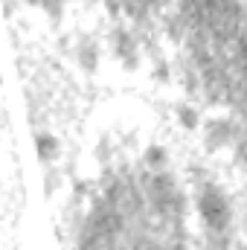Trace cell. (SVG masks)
<instances>
[{
	"mask_svg": "<svg viewBox=\"0 0 247 250\" xmlns=\"http://www.w3.org/2000/svg\"><path fill=\"white\" fill-rule=\"evenodd\" d=\"M195 204H198L204 230H209V233H224V230H230L233 209H230L227 195L215 187V184L204 181V184L198 187V192H195Z\"/></svg>",
	"mask_w": 247,
	"mask_h": 250,
	"instance_id": "1",
	"label": "cell"
},
{
	"mask_svg": "<svg viewBox=\"0 0 247 250\" xmlns=\"http://www.w3.org/2000/svg\"><path fill=\"white\" fill-rule=\"evenodd\" d=\"M111 50H114V56H117L125 67H134V64H137V53H140L137 35H134L131 29L117 26V29L111 32Z\"/></svg>",
	"mask_w": 247,
	"mask_h": 250,
	"instance_id": "2",
	"label": "cell"
},
{
	"mask_svg": "<svg viewBox=\"0 0 247 250\" xmlns=\"http://www.w3.org/2000/svg\"><path fill=\"white\" fill-rule=\"evenodd\" d=\"M230 137H233V125L227 123V120H209V123L204 125V146L209 151L224 148L230 143Z\"/></svg>",
	"mask_w": 247,
	"mask_h": 250,
	"instance_id": "3",
	"label": "cell"
},
{
	"mask_svg": "<svg viewBox=\"0 0 247 250\" xmlns=\"http://www.w3.org/2000/svg\"><path fill=\"white\" fill-rule=\"evenodd\" d=\"M62 154V143L50 131H35V157L41 163H56Z\"/></svg>",
	"mask_w": 247,
	"mask_h": 250,
	"instance_id": "4",
	"label": "cell"
},
{
	"mask_svg": "<svg viewBox=\"0 0 247 250\" xmlns=\"http://www.w3.org/2000/svg\"><path fill=\"white\" fill-rule=\"evenodd\" d=\"M76 59H79V64H82L84 73H96V67H99V44H96L93 38L79 41V47H76Z\"/></svg>",
	"mask_w": 247,
	"mask_h": 250,
	"instance_id": "5",
	"label": "cell"
},
{
	"mask_svg": "<svg viewBox=\"0 0 247 250\" xmlns=\"http://www.w3.org/2000/svg\"><path fill=\"white\" fill-rule=\"evenodd\" d=\"M166 166H169V157H166L163 146H148L145 154H143V169H148V172H160V169H166Z\"/></svg>",
	"mask_w": 247,
	"mask_h": 250,
	"instance_id": "6",
	"label": "cell"
},
{
	"mask_svg": "<svg viewBox=\"0 0 247 250\" xmlns=\"http://www.w3.org/2000/svg\"><path fill=\"white\" fill-rule=\"evenodd\" d=\"M178 120H181V125H184L186 131H195L201 125V111L195 105L184 102V105H178Z\"/></svg>",
	"mask_w": 247,
	"mask_h": 250,
	"instance_id": "7",
	"label": "cell"
},
{
	"mask_svg": "<svg viewBox=\"0 0 247 250\" xmlns=\"http://www.w3.org/2000/svg\"><path fill=\"white\" fill-rule=\"evenodd\" d=\"M29 3L41 6L50 18H62V15H64V0H29Z\"/></svg>",
	"mask_w": 247,
	"mask_h": 250,
	"instance_id": "8",
	"label": "cell"
}]
</instances>
